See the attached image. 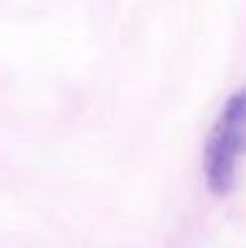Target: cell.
<instances>
[{
    "label": "cell",
    "mask_w": 246,
    "mask_h": 248,
    "mask_svg": "<svg viewBox=\"0 0 246 248\" xmlns=\"http://www.w3.org/2000/svg\"><path fill=\"white\" fill-rule=\"evenodd\" d=\"M246 153V87L225 100L204 148V180L214 196H225L236 185L238 161Z\"/></svg>",
    "instance_id": "obj_1"
}]
</instances>
